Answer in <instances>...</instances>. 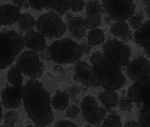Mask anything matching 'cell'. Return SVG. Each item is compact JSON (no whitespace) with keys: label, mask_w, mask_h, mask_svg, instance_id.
Here are the masks:
<instances>
[{"label":"cell","mask_w":150,"mask_h":127,"mask_svg":"<svg viewBox=\"0 0 150 127\" xmlns=\"http://www.w3.org/2000/svg\"><path fill=\"white\" fill-rule=\"evenodd\" d=\"M80 46L83 54H88L92 48V46L87 42H84Z\"/></svg>","instance_id":"36"},{"label":"cell","mask_w":150,"mask_h":127,"mask_svg":"<svg viewBox=\"0 0 150 127\" xmlns=\"http://www.w3.org/2000/svg\"><path fill=\"white\" fill-rule=\"evenodd\" d=\"M44 9L54 11V12L62 16L71 9V1L44 0Z\"/></svg>","instance_id":"19"},{"label":"cell","mask_w":150,"mask_h":127,"mask_svg":"<svg viewBox=\"0 0 150 127\" xmlns=\"http://www.w3.org/2000/svg\"><path fill=\"white\" fill-rule=\"evenodd\" d=\"M80 91V89L77 86H73L72 88L70 89V91H69V93H70V95H71V98H75L76 95L78 93V92H79Z\"/></svg>","instance_id":"38"},{"label":"cell","mask_w":150,"mask_h":127,"mask_svg":"<svg viewBox=\"0 0 150 127\" xmlns=\"http://www.w3.org/2000/svg\"><path fill=\"white\" fill-rule=\"evenodd\" d=\"M82 114L84 119L90 124L99 126L106 116V111L100 106L93 95L84 98L81 102Z\"/></svg>","instance_id":"9"},{"label":"cell","mask_w":150,"mask_h":127,"mask_svg":"<svg viewBox=\"0 0 150 127\" xmlns=\"http://www.w3.org/2000/svg\"><path fill=\"white\" fill-rule=\"evenodd\" d=\"M14 5L18 7L20 9H27L30 6L29 1H12Z\"/></svg>","instance_id":"34"},{"label":"cell","mask_w":150,"mask_h":127,"mask_svg":"<svg viewBox=\"0 0 150 127\" xmlns=\"http://www.w3.org/2000/svg\"><path fill=\"white\" fill-rule=\"evenodd\" d=\"M84 127H93V126H90V125H87V126H85Z\"/></svg>","instance_id":"43"},{"label":"cell","mask_w":150,"mask_h":127,"mask_svg":"<svg viewBox=\"0 0 150 127\" xmlns=\"http://www.w3.org/2000/svg\"><path fill=\"white\" fill-rule=\"evenodd\" d=\"M85 4V2L83 1H71V9L73 12H79L82 10Z\"/></svg>","instance_id":"32"},{"label":"cell","mask_w":150,"mask_h":127,"mask_svg":"<svg viewBox=\"0 0 150 127\" xmlns=\"http://www.w3.org/2000/svg\"><path fill=\"white\" fill-rule=\"evenodd\" d=\"M110 32L117 38H122L124 41L128 42L132 39V33L125 21H117L112 25Z\"/></svg>","instance_id":"18"},{"label":"cell","mask_w":150,"mask_h":127,"mask_svg":"<svg viewBox=\"0 0 150 127\" xmlns=\"http://www.w3.org/2000/svg\"><path fill=\"white\" fill-rule=\"evenodd\" d=\"M79 112L80 109L78 106L74 105H72L67 110L66 116L73 119L76 118L78 116Z\"/></svg>","instance_id":"33"},{"label":"cell","mask_w":150,"mask_h":127,"mask_svg":"<svg viewBox=\"0 0 150 127\" xmlns=\"http://www.w3.org/2000/svg\"><path fill=\"white\" fill-rule=\"evenodd\" d=\"M39 33L48 39H59L65 33L67 25L60 16L54 11H50L40 17L37 22Z\"/></svg>","instance_id":"5"},{"label":"cell","mask_w":150,"mask_h":127,"mask_svg":"<svg viewBox=\"0 0 150 127\" xmlns=\"http://www.w3.org/2000/svg\"><path fill=\"white\" fill-rule=\"evenodd\" d=\"M38 127V126H36V127H35V126H33V125H28V126H27V127Z\"/></svg>","instance_id":"42"},{"label":"cell","mask_w":150,"mask_h":127,"mask_svg":"<svg viewBox=\"0 0 150 127\" xmlns=\"http://www.w3.org/2000/svg\"><path fill=\"white\" fill-rule=\"evenodd\" d=\"M23 101L28 116L37 126L45 127L53 121L50 94L38 80L31 79L27 81L24 86Z\"/></svg>","instance_id":"1"},{"label":"cell","mask_w":150,"mask_h":127,"mask_svg":"<svg viewBox=\"0 0 150 127\" xmlns=\"http://www.w3.org/2000/svg\"><path fill=\"white\" fill-rule=\"evenodd\" d=\"M8 82L13 86L23 85V77L22 73L15 67L10 69L7 73Z\"/></svg>","instance_id":"25"},{"label":"cell","mask_w":150,"mask_h":127,"mask_svg":"<svg viewBox=\"0 0 150 127\" xmlns=\"http://www.w3.org/2000/svg\"><path fill=\"white\" fill-rule=\"evenodd\" d=\"M21 9L13 4L0 6V26H11L18 22L21 16Z\"/></svg>","instance_id":"14"},{"label":"cell","mask_w":150,"mask_h":127,"mask_svg":"<svg viewBox=\"0 0 150 127\" xmlns=\"http://www.w3.org/2000/svg\"><path fill=\"white\" fill-rule=\"evenodd\" d=\"M24 86H13L7 87L1 93V100L3 106L8 108L19 107L22 102Z\"/></svg>","instance_id":"13"},{"label":"cell","mask_w":150,"mask_h":127,"mask_svg":"<svg viewBox=\"0 0 150 127\" xmlns=\"http://www.w3.org/2000/svg\"><path fill=\"white\" fill-rule=\"evenodd\" d=\"M38 127H39V126H38Z\"/></svg>","instance_id":"44"},{"label":"cell","mask_w":150,"mask_h":127,"mask_svg":"<svg viewBox=\"0 0 150 127\" xmlns=\"http://www.w3.org/2000/svg\"><path fill=\"white\" fill-rule=\"evenodd\" d=\"M2 117H3V113H2V107L1 105H0V121H1Z\"/></svg>","instance_id":"40"},{"label":"cell","mask_w":150,"mask_h":127,"mask_svg":"<svg viewBox=\"0 0 150 127\" xmlns=\"http://www.w3.org/2000/svg\"><path fill=\"white\" fill-rule=\"evenodd\" d=\"M124 127H139V126L137 122L132 120L126 122Z\"/></svg>","instance_id":"39"},{"label":"cell","mask_w":150,"mask_h":127,"mask_svg":"<svg viewBox=\"0 0 150 127\" xmlns=\"http://www.w3.org/2000/svg\"><path fill=\"white\" fill-rule=\"evenodd\" d=\"M21 118V115L19 113L15 110L6 112L5 115V124L14 127L16 123L19 121Z\"/></svg>","instance_id":"30"},{"label":"cell","mask_w":150,"mask_h":127,"mask_svg":"<svg viewBox=\"0 0 150 127\" xmlns=\"http://www.w3.org/2000/svg\"><path fill=\"white\" fill-rule=\"evenodd\" d=\"M105 39V34L101 29L96 28L88 32V43L91 46L100 45L104 41Z\"/></svg>","instance_id":"23"},{"label":"cell","mask_w":150,"mask_h":127,"mask_svg":"<svg viewBox=\"0 0 150 127\" xmlns=\"http://www.w3.org/2000/svg\"><path fill=\"white\" fill-rule=\"evenodd\" d=\"M119 107L122 110L125 111H129L133 107V104L131 101L127 97H122L119 100Z\"/></svg>","instance_id":"31"},{"label":"cell","mask_w":150,"mask_h":127,"mask_svg":"<svg viewBox=\"0 0 150 127\" xmlns=\"http://www.w3.org/2000/svg\"><path fill=\"white\" fill-rule=\"evenodd\" d=\"M102 4L110 17L117 21H125L135 13L136 5L132 1L104 0Z\"/></svg>","instance_id":"8"},{"label":"cell","mask_w":150,"mask_h":127,"mask_svg":"<svg viewBox=\"0 0 150 127\" xmlns=\"http://www.w3.org/2000/svg\"><path fill=\"white\" fill-rule=\"evenodd\" d=\"M49 49L50 60L60 64L74 63L83 55L80 46L68 38L55 41Z\"/></svg>","instance_id":"4"},{"label":"cell","mask_w":150,"mask_h":127,"mask_svg":"<svg viewBox=\"0 0 150 127\" xmlns=\"http://www.w3.org/2000/svg\"><path fill=\"white\" fill-rule=\"evenodd\" d=\"M73 79L79 81L88 86H99L101 81L92 65L85 62L75 63L74 68Z\"/></svg>","instance_id":"10"},{"label":"cell","mask_w":150,"mask_h":127,"mask_svg":"<svg viewBox=\"0 0 150 127\" xmlns=\"http://www.w3.org/2000/svg\"><path fill=\"white\" fill-rule=\"evenodd\" d=\"M150 98L143 102L139 116L140 127H150Z\"/></svg>","instance_id":"22"},{"label":"cell","mask_w":150,"mask_h":127,"mask_svg":"<svg viewBox=\"0 0 150 127\" xmlns=\"http://www.w3.org/2000/svg\"><path fill=\"white\" fill-rule=\"evenodd\" d=\"M144 19V12L143 11H139L129 19V23L132 27L137 30L142 26L143 24L141 22Z\"/></svg>","instance_id":"29"},{"label":"cell","mask_w":150,"mask_h":127,"mask_svg":"<svg viewBox=\"0 0 150 127\" xmlns=\"http://www.w3.org/2000/svg\"><path fill=\"white\" fill-rule=\"evenodd\" d=\"M12 127V126H8V125H6V124H5V125H2V126H1V127Z\"/></svg>","instance_id":"41"},{"label":"cell","mask_w":150,"mask_h":127,"mask_svg":"<svg viewBox=\"0 0 150 127\" xmlns=\"http://www.w3.org/2000/svg\"><path fill=\"white\" fill-rule=\"evenodd\" d=\"M24 47L21 34L14 30L0 31V71L13 63Z\"/></svg>","instance_id":"3"},{"label":"cell","mask_w":150,"mask_h":127,"mask_svg":"<svg viewBox=\"0 0 150 127\" xmlns=\"http://www.w3.org/2000/svg\"><path fill=\"white\" fill-rule=\"evenodd\" d=\"M150 62L144 56H138L129 63L126 72L132 81L142 78L150 77Z\"/></svg>","instance_id":"12"},{"label":"cell","mask_w":150,"mask_h":127,"mask_svg":"<svg viewBox=\"0 0 150 127\" xmlns=\"http://www.w3.org/2000/svg\"><path fill=\"white\" fill-rule=\"evenodd\" d=\"M41 56L42 59L46 61L50 60V51H49V46H46L45 48L41 51Z\"/></svg>","instance_id":"37"},{"label":"cell","mask_w":150,"mask_h":127,"mask_svg":"<svg viewBox=\"0 0 150 127\" xmlns=\"http://www.w3.org/2000/svg\"><path fill=\"white\" fill-rule=\"evenodd\" d=\"M55 127H76V125L70 121L61 120L56 123Z\"/></svg>","instance_id":"35"},{"label":"cell","mask_w":150,"mask_h":127,"mask_svg":"<svg viewBox=\"0 0 150 127\" xmlns=\"http://www.w3.org/2000/svg\"><path fill=\"white\" fill-rule=\"evenodd\" d=\"M69 100V95L67 93L57 90L51 102L55 109L62 111L68 106Z\"/></svg>","instance_id":"20"},{"label":"cell","mask_w":150,"mask_h":127,"mask_svg":"<svg viewBox=\"0 0 150 127\" xmlns=\"http://www.w3.org/2000/svg\"><path fill=\"white\" fill-rule=\"evenodd\" d=\"M85 19L87 29L91 30L97 28L102 23V18L100 14L96 15H86Z\"/></svg>","instance_id":"26"},{"label":"cell","mask_w":150,"mask_h":127,"mask_svg":"<svg viewBox=\"0 0 150 127\" xmlns=\"http://www.w3.org/2000/svg\"><path fill=\"white\" fill-rule=\"evenodd\" d=\"M103 54L110 61L119 68L127 67L132 55L128 45L116 38L109 39L102 47Z\"/></svg>","instance_id":"6"},{"label":"cell","mask_w":150,"mask_h":127,"mask_svg":"<svg viewBox=\"0 0 150 127\" xmlns=\"http://www.w3.org/2000/svg\"><path fill=\"white\" fill-rule=\"evenodd\" d=\"M16 68L21 73L32 79L40 78L44 70L43 63L35 51L28 50L19 55Z\"/></svg>","instance_id":"7"},{"label":"cell","mask_w":150,"mask_h":127,"mask_svg":"<svg viewBox=\"0 0 150 127\" xmlns=\"http://www.w3.org/2000/svg\"><path fill=\"white\" fill-rule=\"evenodd\" d=\"M67 27L71 35L79 39L85 35L87 29L85 19L81 16L74 17L69 20Z\"/></svg>","instance_id":"17"},{"label":"cell","mask_w":150,"mask_h":127,"mask_svg":"<svg viewBox=\"0 0 150 127\" xmlns=\"http://www.w3.org/2000/svg\"><path fill=\"white\" fill-rule=\"evenodd\" d=\"M120 116L116 113H112L105 119L101 127H122Z\"/></svg>","instance_id":"28"},{"label":"cell","mask_w":150,"mask_h":127,"mask_svg":"<svg viewBox=\"0 0 150 127\" xmlns=\"http://www.w3.org/2000/svg\"><path fill=\"white\" fill-rule=\"evenodd\" d=\"M99 99L104 106L109 108L116 106L119 101L117 93L114 91H106L102 93Z\"/></svg>","instance_id":"21"},{"label":"cell","mask_w":150,"mask_h":127,"mask_svg":"<svg viewBox=\"0 0 150 127\" xmlns=\"http://www.w3.org/2000/svg\"><path fill=\"white\" fill-rule=\"evenodd\" d=\"M150 20H147L141 27L137 29L134 33L136 43L144 49L148 56L150 51Z\"/></svg>","instance_id":"16"},{"label":"cell","mask_w":150,"mask_h":127,"mask_svg":"<svg viewBox=\"0 0 150 127\" xmlns=\"http://www.w3.org/2000/svg\"><path fill=\"white\" fill-rule=\"evenodd\" d=\"M150 77L142 78L135 81L128 92L132 102L140 104L150 98Z\"/></svg>","instance_id":"11"},{"label":"cell","mask_w":150,"mask_h":127,"mask_svg":"<svg viewBox=\"0 0 150 127\" xmlns=\"http://www.w3.org/2000/svg\"><path fill=\"white\" fill-rule=\"evenodd\" d=\"M18 22L21 28L27 31L32 30L36 24L35 18L28 12L21 15Z\"/></svg>","instance_id":"24"},{"label":"cell","mask_w":150,"mask_h":127,"mask_svg":"<svg viewBox=\"0 0 150 127\" xmlns=\"http://www.w3.org/2000/svg\"><path fill=\"white\" fill-rule=\"evenodd\" d=\"M86 15L100 14L103 11L102 6L98 1H91L85 4Z\"/></svg>","instance_id":"27"},{"label":"cell","mask_w":150,"mask_h":127,"mask_svg":"<svg viewBox=\"0 0 150 127\" xmlns=\"http://www.w3.org/2000/svg\"><path fill=\"white\" fill-rule=\"evenodd\" d=\"M24 46L31 50L41 51L46 46L45 38L39 32L33 30L27 31L23 38Z\"/></svg>","instance_id":"15"},{"label":"cell","mask_w":150,"mask_h":127,"mask_svg":"<svg viewBox=\"0 0 150 127\" xmlns=\"http://www.w3.org/2000/svg\"><path fill=\"white\" fill-rule=\"evenodd\" d=\"M90 61L106 91H115L125 84L126 79L122 73V68L110 61L103 53L95 52Z\"/></svg>","instance_id":"2"}]
</instances>
